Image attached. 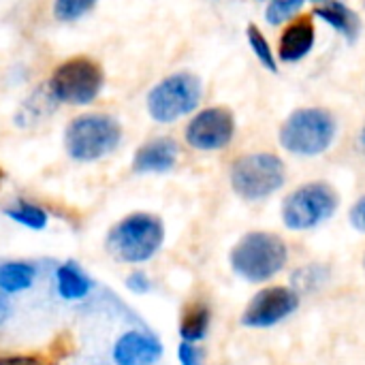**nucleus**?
Segmentation results:
<instances>
[{"label": "nucleus", "instance_id": "obj_1", "mask_svg": "<svg viewBox=\"0 0 365 365\" xmlns=\"http://www.w3.org/2000/svg\"><path fill=\"white\" fill-rule=\"evenodd\" d=\"M167 240L165 220L152 212H130L115 220L105 233L107 255L126 267H143L163 250Z\"/></svg>", "mask_w": 365, "mask_h": 365}, {"label": "nucleus", "instance_id": "obj_2", "mask_svg": "<svg viewBox=\"0 0 365 365\" xmlns=\"http://www.w3.org/2000/svg\"><path fill=\"white\" fill-rule=\"evenodd\" d=\"M289 263V246L280 233L274 231H248L229 252V265L233 274L250 284H267Z\"/></svg>", "mask_w": 365, "mask_h": 365}, {"label": "nucleus", "instance_id": "obj_3", "mask_svg": "<svg viewBox=\"0 0 365 365\" xmlns=\"http://www.w3.org/2000/svg\"><path fill=\"white\" fill-rule=\"evenodd\" d=\"M124 139V130L118 118L101 111H86L64 126L62 145L66 156L79 165L101 163L111 156Z\"/></svg>", "mask_w": 365, "mask_h": 365}, {"label": "nucleus", "instance_id": "obj_4", "mask_svg": "<svg viewBox=\"0 0 365 365\" xmlns=\"http://www.w3.org/2000/svg\"><path fill=\"white\" fill-rule=\"evenodd\" d=\"M336 133H338L336 118L327 109L302 107L295 109L284 120L278 133V141L289 154L312 158L325 154L331 148Z\"/></svg>", "mask_w": 365, "mask_h": 365}, {"label": "nucleus", "instance_id": "obj_5", "mask_svg": "<svg viewBox=\"0 0 365 365\" xmlns=\"http://www.w3.org/2000/svg\"><path fill=\"white\" fill-rule=\"evenodd\" d=\"M229 182L240 199L248 203L265 201L284 186L287 167L284 160L274 152L242 154L231 163Z\"/></svg>", "mask_w": 365, "mask_h": 365}, {"label": "nucleus", "instance_id": "obj_6", "mask_svg": "<svg viewBox=\"0 0 365 365\" xmlns=\"http://www.w3.org/2000/svg\"><path fill=\"white\" fill-rule=\"evenodd\" d=\"M103 86L105 73L101 64L88 56H73L51 71L47 79V94L60 105L88 107L101 96Z\"/></svg>", "mask_w": 365, "mask_h": 365}, {"label": "nucleus", "instance_id": "obj_7", "mask_svg": "<svg viewBox=\"0 0 365 365\" xmlns=\"http://www.w3.org/2000/svg\"><path fill=\"white\" fill-rule=\"evenodd\" d=\"M340 207L338 190L327 182H306L293 188L280 207L284 229L306 233L327 222Z\"/></svg>", "mask_w": 365, "mask_h": 365}, {"label": "nucleus", "instance_id": "obj_8", "mask_svg": "<svg viewBox=\"0 0 365 365\" xmlns=\"http://www.w3.org/2000/svg\"><path fill=\"white\" fill-rule=\"evenodd\" d=\"M203 96V88L197 75L188 71L171 73L160 79L145 98L148 113L158 124H173L180 118L195 113Z\"/></svg>", "mask_w": 365, "mask_h": 365}, {"label": "nucleus", "instance_id": "obj_9", "mask_svg": "<svg viewBox=\"0 0 365 365\" xmlns=\"http://www.w3.org/2000/svg\"><path fill=\"white\" fill-rule=\"evenodd\" d=\"M302 306V295L291 284H267L252 295L240 323L248 329H269L291 319Z\"/></svg>", "mask_w": 365, "mask_h": 365}, {"label": "nucleus", "instance_id": "obj_10", "mask_svg": "<svg viewBox=\"0 0 365 365\" xmlns=\"http://www.w3.org/2000/svg\"><path fill=\"white\" fill-rule=\"evenodd\" d=\"M235 135V118L227 107H205L197 111L186 128L184 141L197 152H218L225 150Z\"/></svg>", "mask_w": 365, "mask_h": 365}, {"label": "nucleus", "instance_id": "obj_11", "mask_svg": "<svg viewBox=\"0 0 365 365\" xmlns=\"http://www.w3.org/2000/svg\"><path fill=\"white\" fill-rule=\"evenodd\" d=\"M165 355L160 338L145 327L124 329L111 346L113 365H156Z\"/></svg>", "mask_w": 365, "mask_h": 365}, {"label": "nucleus", "instance_id": "obj_12", "mask_svg": "<svg viewBox=\"0 0 365 365\" xmlns=\"http://www.w3.org/2000/svg\"><path fill=\"white\" fill-rule=\"evenodd\" d=\"M180 145L173 137H154L141 143L133 154V171L137 175H163L175 169Z\"/></svg>", "mask_w": 365, "mask_h": 365}, {"label": "nucleus", "instance_id": "obj_13", "mask_svg": "<svg viewBox=\"0 0 365 365\" xmlns=\"http://www.w3.org/2000/svg\"><path fill=\"white\" fill-rule=\"evenodd\" d=\"M51 284L56 295L66 304H81L96 291V280L81 263L73 259L62 261L53 267Z\"/></svg>", "mask_w": 365, "mask_h": 365}, {"label": "nucleus", "instance_id": "obj_14", "mask_svg": "<svg viewBox=\"0 0 365 365\" xmlns=\"http://www.w3.org/2000/svg\"><path fill=\"white\" fill-rule=\"evenodd\" d=\"M0 212L9 222L21 227L26 231H32V233H43L51 225L49 207L45 203H41L36 199H30V197H24V195L9 197L0 205Z\"/></svg>", "mask_w": 365, "mask_h": 365}, {"label": "nucleus", "instance_id": "obj_15", "mask_svg": "<svg viewBox=\"0 0 365 365\" xmlns=\"http://www.w3.org/2000/svg\"><path fill=\"white\" fill-rule=\"evenodd\" d=\"M317 41V28L310 17H297L280 34L278 56L282 62H299L306 58Z\"/></svg>", "mask_w": 365, "mask_h": 365}, {"label": "nucleus", "instance_id": "obj_16", "mask_svg": "<svg viewBox=\"0 0 365 365\" xmlns=\"http://www.w3.org/2000/svg\"><path fill=\"white\" fill-rule=\"evenodd\" d=\"M41 280V265L32 259H4L0 261V291L9 297L24 295Z\"/></svg>", "mask_w": 365, "mask_h": 365}, {"label": "nucleus", "instance_id": "obj_17", "mask_svg": "<svg viewBox=\"0 0 365 365\" xmlns=\"http://www.w3.org/2000/svg\"><path fill=\"white\" fill-rule=\"evenodd\" d=\"M212 329V308L205 299H192L182 308L178 334L180 342L201 344Z\"/></svg>", "mask_w": 365, "mask_h": 365}, {"label": "nucleus", "instance_id": "obj_18", "mask_svg": "<svg viewBox=\"0 0 365 365\" xmlns=\"http://www.w3.org/2000/svg\"><path fill=\"white\" fill-rule=\"evenodd\" d=\"M314 17L323 19L325 24H329L331 28H336L340 34H344L349 41H355L359 30H361V21H359V15L349 9L346 4H342L340 0L336 2H327V4H321L312 11Z\"/></svg>", "mask_w": 365, "mask_h": 365}, {"label": "nucleus", "instance_id": "obj_19", "mask_svg": "<svg viewBox=\"0 0 365 365\" xmlns=\"http://www.w3.org/2000/svg\"><path fill=\"white\" fill-rule=\"evenodd\" d=\"M331 278V272L327 265L323 263H306L302 267H297L291 274V287L299 293V295H308V293H317L321 291Z\"/></svg>", "mask_w": 365, "mask_h": 365}, {"label": "nucleus", "instance_id": "obj_20", "mask_svg": "<svg viewBox=\"0 0 365 365\" xmlns=\"http://www.w3.org/2000/svg\"><path fill=\"white\" fill-rule=\"evenodd\" d=\"M246 36H248V43H250V49L255 51V56H257V60L267 68V71H272V73H276L278 71V62H276V53H274V49L269 47V41L265 38V34L259 30V26H255V24H250L248 28H246Z\"/></svg>", "mask_w": 365, "mask_h": 365}, {"label": "nucleus", "instance_id": "obj_21", "mask_svg": "<svg viewBox=\"0 0 365 365\" xmlns=\"http://www.w3.org/2000/svg\"><path fill=\"white\" fill-rule=\"evenodd\" d=\"M96 4H98V0H53L51 13L58 21L71 24V21L86 17Z\"/></svg>", "mask_w": 365, "mask_h": 365}, {"label": "nucleus", "instance_id": "obj_22", "mask_svg": "<svg viewBox=\"0 0 365 365\" xmlns=\"http://www.w3.org/2000/svg\"><path fill=\"white\" fill-rule=\"evenodd\" d=\"M306 0H269L267 9H265V19L272 26H280L293 17H297V13L302 11Z\"/></svg>", "mask_w": 365, "mask_h": 365}, {"label": "nucleus", "instance_id": "obj_23", "mask_svg": "<svg viewBox=\"0 0 365 365\" xmlns=\"http://www.w3.org/2000/svg\"><path fill=\"white\" fill-rule=\"evenodd\" d=\"M124 287H126V291H128V293L143 297V295L152 293V289H154V280H152V276H150L145 269H141V267H133V269L126 274V278H124Z\"/></svg>", "mask_w": 365, "mask_h": 365}, {"label": "nucleus", "instance_id": "obj_24", "mask_svg": "<svg viewBox=\"0 0 365 365\" xmlns=\"http://www.w3.org/2000/svg\"><path fill=\"white\" fill-rule=\"evenodd\" d=\"M178 364L180 365H203L205 364V353L199 344L192 342H180L178 344Z\"/></svg>", "mask_w": 365, "mask_h": 365}, {"label": "nucleus", "instance_id": "obj_25", "mask_svg": "<svg viewBox=\"0 0 365 365\" xmlns=\"http://www.w3.org/2000/svg\"><path fill=\"white\" fill-rule=\"evenodd\" d=\"M0 365H49V361L38 353H15V351H2Z\"/></svg>", "mask_w": 365, "mask_h": 365}, {"label": "nucleus", "instance_id": "obj_26", "mask_svg": "<svg viewBox=\"0 0 365 365\" xmlns=\"http://www.w3.org/2000/svg\"><path fill=\"white\" fill-rule=\"evenodd\" d=\"M349 222H351V227H353L357 233H364L365 235V195H361V197L353 203V207H351V212H349Z\"/></svg>", "mask_w": 365, "mask_h": 365}, {"label": "nucleus", "instance_id": "obj_27", "mask_svg": "<svg viewBox=\"0 0 365 365\" xmlns=\"http://www.w3.org/2000/svg\"><path fill=\"white\" fill-rule=\"evenodd\" d=\"M15 317V304L13 297H9L6 293L0 291V331H4L9 327V323Z\"/></svg>", "mask_w": 365, "mask_h": 365}, {"label": "nucleus", "instance_id": "obj_28", "mask_svg": "<svg viewBox=\"0 0 365 365\" xmlns=\"http://www.w3.org/2000/svg\"><path fill=\"white\" fill-rule=\"evenodd\" d=\"M359 148H361V152L365 154V126L361 128V133H359Z\"/></svg>", "mask_w": 365, "mask_h": 365}, {"label": "nucleus", "instance_id": "obj_29", "mask_svg": "<svg viewBox=\"0 0 365 365\" xmlns=\"http://www.w3.org/2000/svg\"><path fill=\"white\" fill-rule=\"evenodd\" d=\"M312 2H319V4H327V2H336V0H312Z\"/></svg>", "mask_w": 365, "mask_h": 365}, {"label": "nucleus", "instance_id": "obj_30", "mask_svg": "<svg viewBox=\"0 0 365 365\" xmlns=\"http://www.w3.org/2000/svg\"><path fill=\"white\" fill-rule=\"evenodd\" d=\"M2 180H4V173H2V169H0V186H2Z\"/></svg>", "mask_w": 365, "mask_h": 365}, {"label": "nucleus", "instance_id": "obj_31", "mask_svg": "<svg viewBox=\"0 0 365 365\" xmlns=\"http://www.w3.org/2000/svg\"><path fill=\"white\" fill-rule=\"evenodd\" d=\"M364 269H365V252H364Z\"/></svg>", "mask_w": 365, "mask_h": 365}]
</instances>
